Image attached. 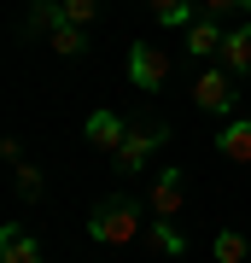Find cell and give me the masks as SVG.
Returning a JSON list of instances; mask_svg holds the SVG:
<instances>
[{"instance_id":"cell-11","label":"cell","mask_w":251,"mask_h":263,"mask_svg":"<svg viewBox=\"0 0 251 263\" xmlns=\"http://www.w3.org/2000/svg\"><path fill=\"white\" fill-rule=\"evenodd\" d=\"M210 252H216V263H251V240H245V228H216Z\"/></svg>"},{"instance_id":"cell-14","label":"cell","mask_w":251,"mask_h":263,"mask_svg":"<svg viewBox=\"0 0 251 263\" xmlns=\"http://www.w3.org/2000/svg\"><path fill=\"white\" fill-rule=\"evenodd\" d=\"M152 246H158L164 257H187V234H181L176 222H164V216L152 222Z\"/></svg>"},{"instance_id":"cell-3","label":"cell","mask_w":251,"mask_h":263,"mask_svg":"<svg viewBox=\"0 0 251 263\" xmlns=\"http://www.w3.org/2000/svg\"><path fill=\"white\" fill-rule=\"evenodd\" d=\"M169 141V129H164V123H146V129H129V141H123L117 152H111V170H117V176H140V170H146L152 164V152H158Z\"/></svg>"},{"instance_id":"cell-8","label":"cell","mask_w":251,"mask_h":263,"mask_svg":"<svg viewBox=\"0 0 251 263\" xmlns=\"http://www.w3.org/2000/svg\"><path fill=\"white\" fill-rule=\"evenodd\" d=\"M216 65L228 76H251V24H234L222 35V53H216Z\"/></svg>"},{"instance_id":"cell-17","label":"cell","mask_w":251,"mask_h":263,"mask_svg":"<svg viewBox=\"0 0 251 263\" xmlns=\"http://www.w3.org/2000/svg\"><path fill=\"white\" fill-rule=\"evenodd\" d=\"M18 199H41V170L35 164H18Z\"/></svg>"},{"instance_id":"cell-10","label":"cell","mask_w":251,"mask_h":263,"mask_svg":"<svg viewBox=\"0 0 251 263\" xmlns=\"http://www.w3.org/2000/svg\"><path fill=\"white\" fill-rule=\"evenodd\" d=\"M0 263H41V240L29 234V228L6 222L0 228Z\"/></svg>"},{"instance_id":"cell-13","label":"cell","mask_w":251,"mask_h":263,"mask_svg":"<svg viewBox=\"0 0 251 263\" xmlns=\"http://www.w3.org/2000/svg\"><path fill=\"white\" fill-rule=\"evenodd\" d=\"M47 41H53V53H65V59H82V53H88V29H82V24H70V18L59 24Z\"/></svg>"},{"instance_id":"cell-1","label":"cell","mask_w":251,"mask_h":263,"mask_svg":"<svg viewBox=\"0 0 251 263\" xmlns=\"http://www.w3.org/2000/svg\"><path fill=\"white\" fill-rule=\"evenodd\" d=\"M134 234H140V211H134L129 193H105L100 205L88 211V240H100V246H129Z\"/></svg>"},{"instance_id":"cell-5","label":"cell","mask_w":251,"mask_h":263,"mask_svg":"<svg viewBox=\"0 0 251 263\" xmlns=\"http://www.w3.org/2000/svg\"><path fill=\"white\" fill-rule=\"evenodd\" d=\"M181 170L169 164V170H158V176L146 181V205H152V216H164V222H176V211H181V199H187V187H181Z\"/></svg>"},{"instance_id":"cell-4","label":"cell","mask_w":251,"mask_h":263,"mask_svg":"<svg viewBox=\"0 0 251 263\" xmlns=\"http://www.w3.org/2000/svg\"><path fill=\"white\" fill-rule=\"evenodd\" d=\"M129 82L146 88V94H158V88L169 82V53H164V41H134V47H129Z\"/></svg>"},{"instance_id":"cell-15","label":"cell","mask_w":251,"mask_h":263,"mask_svg":"<svg viewBox=\"0 0 251 263\" xmlns=\"http://www.w3.org/2000/svg\"><path fill=\"white\" fill-rule=\"evenodd\" d=\"M59 24H65V6H59V0H35V6H29V29H41V35H53Z\"/></svg>"},{"instance_id":"cell-7","label":"cell","mask_w":251,"mask_h":263,"mask_svg":"<svg viewBox=\"0 0 251 263\" xmlns=\"http://www.w3.org/2000/svg\"><path fill=\"white\" fill-rule=\"evenodd\" d=\"M216 158L222 164H251V117H228L216 135Z\"/></svg>"},{"instance_id":"cell-18","label":"cell","mask_w":251,"mask_h":263,"mask_svg":"<svg viewBox=\"0 0 251 263\" xmlns=\"http://www.w3.org/2000/svg\"><path fill=\"white\" fill-rule=\"evenodd\" d=\"M205 18H222V12H251V0H199Z\"/></svg>"},{"instance_id":"cell-2","label":"cell","mask_w":251,"mask_h":263,"mask_svg":"<svg viewBox=\"0 0 251 263\" xmlns=\"http://www.w3.org/2000/svg\"><path fill=\"white\" fill-rule=\"evenodd\" d=\"M234 82H240V76H228L222 65H205V70H199V82H193V105L228 123L234 105H240V88H234Z\"/></svg>"},{"instance_id":"cell-12","label":"cell","mask_w":251,"mask_h":263,"mask_svg":"<svg viewBox=\"0 0 251 263\" xmlns=\"http://www.w3.org/2000/svg\"><path fill=\"white\" fill-rule=\"evenodd\" d=\"M146 6H152V18H158L164 29H187V24L199 18V12H193V0H146Z\"/></svg>"},{"instance_id":"cell-6","label":"cell","mask_w":251,"mask_h":263,"mask_svg":"<svg viewBox=\"0 0 251 263\" xmlns=\"http://www.w3.org/2000/svg\"><path fill=\"white\" fill-rule=\"evenodd\" d=\"M222 35H228V29H222V18H205V12H199V18L181 29L187 53H193V59H210V65H216V53H222Z\"/></svg>"},{"instance_id":"cell-16","label":"cell","mask_w":251,"mask_h":263,"mask_svg":"<svg viewBox=\"0 0 251 263\" xmlns=\"http://www.w3.org/2000/svg\"><path fill=\"white\" fill-rule=\"evenodd\" d=\"M59 6H65V18H70V24H82V29L100 18V0H59Z\"/></svg>"},{"instance_id":"cell-9","label":"cell","mask_w":251,"mask_h":263,"mask_svg":"<svg viewBox=\"0 0 251 263\" xmlns=\"http://www.w3.org/2000/svg\"><path fill=\"white\" fill-rule=\"evenodd\" d=\"M82 135H88V146H100V152H117L123 141H129V123H123L117 111H93L82 123Z\"/></svg>"}]
</instances>
